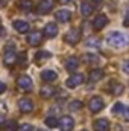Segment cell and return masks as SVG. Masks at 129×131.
<instances>
[{"mask_svg":"<svg viewBox=\"0 0 129 131\" xmlns=\"http://www.w3.org/2000/svg\"><path fill=\"white\" fill-rule=\"evenodd\" d=\"M126 40H128L126 35L119 32V31H114V32L108 34V37H106L108 44L112 46V47H123V46H126V43H128Z\"/></svg>","mask_w":129,"mask_h":131,"instance_id":"6da1fadb","label":"cell"},{"mask_svg":"<svg viewBox=\"0 0 129 131\" xmlns=\"http://www.w3.org/2000/svg\"><path fill=\"white\" fill-rule=\"evenodd\" d=\"M15 58H17V55H15V47H14V44L6 46V47H5V53H3V64L6 66V67H9V66H12L15 63Z\"/></svg>","mask_w":129,"mask_h":131,"instance_id":"7a4b0ae2","label":"cell"},{"mask_svg":"<svg viewBox=\"0 0 129 131\" xmlns=\"http://www.w3.org/2000/svg\"><path fill=\"white\" fill-rule=\"evenodd\" d=\"M17 85H18L21 90H24V92H32L33 82L28 75H21V76H18V79H17Z\"/></svg>","mask_w":129,"mask_h":131,"instance_id":"3957f363","label":"cell"},{"mask_svg":"<svg viewBox=\"0 0 129 131\" xmlns=\"http://www.w3.org/2000/svg\"><path fill=\"white\" fill-rule=\"evenodd\" d=\"M82 82H84V75H82V73H74V75H71V76L65 81V85H67L68 89H74V87L81 85Z\"/></svg>","mask_w":129,"mask_h":131,"instance_id":"277c9868","label":"cell"},{"mask_svg":"<svg viewBox=\"0 0 129 131\" xmlns=\"http://www.w3.org/2000/svg\"><path fill=\"white\" fill-rule=\"evenodd\" d=\"M53 8V2L52 0H41L38 5H36V12L40 15H44V14H49Z\"/></svg>","mask_w":129,"mask_h":131,"instance_id":"5b68a950","label":"cell"},{"mask_svg":"<svg viewBox=\"0 0 129 131\" xmlns=\"http://www.w3.org/2000/svg\"><path fill=\"white\" fill-rule=\"evenodd\" d=\"M103 105H105V102H103V99L100 98V96H94V98L90 99V102H88V108L93 113H99L103 108Z\"/></svg>","mask_w":129,"mask_h":131,"instance_id":"8992f818","label":"cell"},{"mask_svg":"<svg viewBox=\"0 0 129 131\" xmlns=\"http://www.w3.org/2000/svg\"><path fill=\"white\" fill-rule=\"evenodd\" d=\"M73 127H74L73 117H70V116H62V117L59 119V128H61V131H71Z\"/></svg>","mask_w":129,"mask_h":131,"instance_id":"52a82bcc","label":"cell"},{"mask_svg":"<svg viewBox=\"0 0 129 131\" xmlns=\"http://www.w3.org/2000/svg\"><path fill=\"white\" fill-rule=\"evenodd\" d=\"M18 110L21 113H31L33 110V102L32 99H28V98H23L18 101Z\"/></svg>","mask_w":129,"mask_h":131,"instance_id":"ba28073f","label":"cell"},{"mask_svg":"<svg viewBox=\"0 0 129 131\" xmlns=\"http://www.w3.org/2000/svg\"><path fill=\"white\" fill-rule=\"evenodd\" d=\"M81 40V31L79 29H71L65 34V41L68 44H76Z\"/></svg>","mask_w":129,"mask_h":131,"instance_id":"9c48e42d","label":"cell"},{"mask_svg":"<svg viewBox=\"0 0 129 131\" xmlns=\"http://www.w3.org/2000/svg\"><path fill=\"white\" fill-rule=\"evenodd\" d=\"M106 25H108V17H106L105 14H99L96 18H94V21H93V28H94L96 31L103 29Z\"/></svg>","mask_w":129,"mask_h":131,"instance_id":"30bf717a","label":"cell"},{"mask_svg":"<svg viewBox=\"0 0 129 131\" xmlns=\"http://www.w3.org/2000/svg\"><path fill=\"white\" fill-rule=\"evenodd\" d=\"M55 17H56V20H58L59 23H67V21H70V18H71V12H70L68 9H59V11H56Z\"/></svg>","mask_w":129,"mask_h":131,"instance_id":"8fae6325","label":"cell"},{"mask_svg":"<svg viewBox=\"0 0 129 131\" xmlns=\"http://www.w3.org/2000/svg\"><path fill=\"white\" fill-rule=\"evenodd\" d=\"M12 26H14V29L18 34H26L29 31V23L24 21V20H15V21L12 23Z\"/></svg>","mask_w":129,"mask_h":131,"instance_id":"7c38bea8","label":"cell"},{"mask_svg":"<svg viewBox=\"0 0 129 131\" xmlns=\"http://www.w3.org/2000/svg\"><path fill=\"white\" fill-rule=\"evenodd\" d=\"M44 35L49 37V38L56 37L58 35V26H56V23H47L44 26Z\"/></svg>","mask_w":129,"mask_h":131,"instance_id":"4fadbf2b","label":"cell"},{"mask_svg":"<svg viewBox=\"0 0 129 131\" xmlns=\"http://www.w3.org/2000/svg\"><path fill=\"white\" fill-rule=\"evenodd\" d=\"M94 131H109V122L108 119H97L93 124Z\"/></svg>","mask_w":129,"mask_h":131,"instance_id":"5bb4252c","label":"cell"},{"mask_svg":"<svg viewBox=\"0 0 129 131\" xmlns=\"http://www.w3.org/2000/svg\"><path fill=\"white\" fill-rule=\"evenodd\" d=\"M41 41H43V34L38 32V31L28 35V43H29L31 46H38Z\"/></svg>","mask_w":129,"mask_h":131,"instance_id":"9a60e30c","label":"cell"},{"mask_svg":"<svg viewBox=\"0 0 129 131\" xmlns=\"http://www.w3.org/2000/svg\"><path fill=\"white\" fill-rule=\"evenodd\" d=\"M58 78V75H56V72H53V70H43L41 72V79L44 81V82H53L55 79Z\"/></svg>","mask_w":129,"mask_h":131,"instance_id":"2e32d148","label":"cell"},{"mask_svg":"<svg viewBox=\"0 0 129 131\" xmlns=\"http://www.w3.org/2000/svg\"><path fill=\"white\" fill-rule=\"evenodd\" d=\"M88 76H90V81H91V82H96V81H100V79L105 76V72H103L102 69H93Z\"/></svg>","mask_w":129,"mask_h":131,"instance_id":"e0dca14e","label":"cell"},{"mask_svg":"<svg viewBox=\"0 0 129 131\" xmlns=\"http://www.w3.org/2000/svg\"><path fill=\"white\" fill-rule=\"evenodd\" d=\"M78 67H79V60L74 58V57H70V58L65 61V69H67L68 72H74Z\"/></svg>","mask_w":129,"mask_h":131,"instance_id":"ac0fdd59","label":"cell"},{"mask_svg":"<svg viewBox=\"0 0 129 131\" xmlns=\"http://www.w3.org/2000/svg\"><path fill=\"white\" fill-rule=\"evenodd\" d=\"M91 12H93V5H91L90 2L84 0V2L81 3V14H82L84 17H88Z\"/></svg>","mask_w":129,"mask_h":131,"instance_id":"d6986e66","label":"cell"},{"mask_svg":"<svg viewBox=\"0 0 129 131\" xmlns=\"http://www.w3.org/2000/svg\"><path fill=\"white\" fill-rule=\"evenodd\" d=\"M40 95H41V98L49 99V98H52V96L55 95V89H53V87H50V85H44V87L41 89Z\"/></svg>","mask_w":129,"mask_h":131,"instance_id":"ffe728a7","label":"cell"},{"mask_svg":"<svg viewBox=\"0 0 129 131\" xmlns=\"http://www.w3.org/2000/svg\"><path fill=\"white\" fill-rule=\"evenodd\" d=\"M109 92L112 93V95H115V96H119V95H122V92H123V84H120V82H112V84H109Z\"/></svg>","mask_w":129,"mask_h":131,"instance_id":"44dd1931","label":"cell"},{"mask_svg":"<svg viewBox=\"0 0 129 131\" xmlns=\"http://www.w3.org/2000/svg\"><path fill=\"white\" fill-rule=\"evenodd\" d=\"M44 122H46V125H47L49 128H56V127H59V121H58L55 116H47Z\"/></svg>","mask_w":129,"mask_h":131,"instance_id":"7402d4cb","label":"cell"},{"mask_svg":"<svg viewBox=\"0 0 129 131\" xmlns=\"http://www.w3.org/2000/svg\"><path fill=\"white\" fill-rule=\"evenodd\" d=\"M18 8L21 11H31L32 9V0H18Z\"/></svg>","mask_w":129,"mask_h":131,"instance_id":"603a6c76","label":"cell"},{"mask_svg":"<svg viewBox=\"0 0 129 131\" xmlns=\"http://www.w3.org/2000/svg\"><path fill=\"white\" fill-rule=\"evenodd\" d=\"M84 61L93 64V63H97V61H99V57L94 55V53H85V55H84Z\"/></svg>","mask_w":129,"mask_h":131,"instance_id":"cb8c5ba5","label":"cell"},{"mask_svg":"<svg viewBox=\"0 0 129 131\" xmlns=\"http://www.w3.org/2000/svg\"><path fill=\"white\" fill-rule=\"evenodd\" d=\"M68 108H70L71 111H78V110H81V108H82V102H81V101H78V99H76V101H71V102L68 104Z\"/></svg>","mask_w":129,"mask_h":131,"instance_id":"d4e9b609","label":"cell"},{"mask_svg":"<svg viewBox=\"0 0 129 131\" xmlns=\"http://www.w3.org/2000/svg\"><path fill=\"white\" fill-rule=\"evenodd\" d=\"M123 108H125V107H123L122 102H115L111 111H112V114H120V113H123Z\"/></svg>","mask_w":129,"mask_h":131,"instance_id":"484cf974","label":"cell"},{"mask_svg":"<svg viewBox=\"0 0 129 131\" xmlns=\"http://www.w3.org/2000/svg\"><path fill=\"white\" fill-rule=\"evenodd\" d=\"M87 46L88 47H100V41L97 38H94V37H91V38L87 40Z\"/></svg>","mask_w":129,"mask_h":131,"instance_id":"4316f807","label":"cell"},{"mask_svg":"<svg viewBox=\"0 0 129 131\" xmlns=\"http://www.w3.org/2000/svg\"><path fill=\"white\" fill-rule=\"evenodd\" d=\"M36 61H40V60H46V58H50V53L49 52H46V50H41V52H38L36 53Z\"/></svg>","mask_w":129,"mask_h":131,"instance_id":"83f0119b","label":"cell"},{"mask_svg":"<svg viewBox=\"0 0 129 131\" xmlns=\"http://www.w3.org/2000/svg\"><path fill=\"white\" fill-rule=\"evenodd\" d=\"M17 131H33V127L31 125V124H23V125L18 127Z\"/></svg>","mask_w":129,"mask_h":131,"instance_id":"f1b7e54d","label":"cell"},{"mask_svg":"<svg viewBox=\"0 0 129 131\" xmlns=\"http://www.w3.org/2000/svg\"><path fill=\"white\" fill-rule=\"evenodd\" d=\"M122 69H123V72H126V73H129V60H126V61H123V64H122Z\"/></svg>","mask_w":129,"mask_h":131,"instance_id":"f546056e","label":"cell"},{"mask_svg":"<svg viewBox=\"0 0 129 131\" xmlns=\"http://www.w3.org/2000/svg\"><path fill=\"white\" fill-rule=\"evenodd\" d=\"M24 61H26V55H24V52H21V58H18V63H21L24 67Z\"/></svg>","mask_w":129,"mask_h":131,"instance_id":"4dcf8cb0","label":"cell"},{"mask_svg":"<svg viewBox=\"0 0 129 131\" xmlns=\"http://www.w3.org/2000/svg\"><path fill=\"white\" fill-rule=\"evenodd\" d=\"M5 90H6V84L5 82H0V95L5 93Z\"/></svg>","mask_w":129,"mask_h":131,"instance_id":"1f68e13d","label":"cell"},{"mask_svg":"<svg viewBox=\"0 0 129 131\" xmlns=\"http://www.w3.org/2000/svg\"><path fill=\"white\" fill-rule=\"evenodd\" d=\"M59 2H61L62 5H70V3H73L74 0H59Z\"/></svg>","mask_w":129,"mask_h":131,"instance_id":"d6a6232c","label":"cell"},{"mask_svg":"<svg viewBox=\"0 0 129 131\" xmlns=\"http://www.w3.org/2000/svg\"><path fill=\"white\" fill-rule=\"evenodd\" d=\"M123 116H125V119H126V121H129V107L125 110V114H123Z\"/></svg>","mask_w":129,"mask_h":131,"instance_id":"836d02e7","label":"cell"},{"mask_svg":"<svg viewBox=\"0 0 129 131\" xmlns=\"http://www.w3.org/2000/svg\"><path fill=\"white\" fill-rule=\"evenodd\" d=\"M3 124H5V116H3V114H0V128L3 127Z\"/></svg>","mask_w":129,"mask_h":131,"instance_id":"e575fe53","label":"cell"},{"mask_svg":"<svg viewBox=\"0 0 129 131\" xmlns=\"http://www.w3.org/2000/svg\"><path fill=\"white\" fill-rule=\"evenodd\" d=\"M3 34V26H2V21H0V35Z\"/></svg>","mask_w":129,"mask_h":131,"instance_id":"d590c367","label":"cell"},{"mask_svg":"<svg viewBox=\"0 0 129 131\" xmlns=\"http://www.w3.org/2000/svg\"><path fill=\"white\" fill-rule=\"evenodd\" d=\"M125 26H129V18H126V20H125Z\"/></svg>","mask_w":129,"mask_h":131,"instance_id":"8d00e7d4","label":"cell"},{"mask_svg":"<svg viewBox=\"0 0 129 131\" xmlns=\"http://www.w3.org/2000/svg\"><path fill=\"white\" fill-rule=\"evenodd\" d=\"M93 2H97V3H99V2H102V0H93Z\"/></svg>","mask_w":129,"mask_h":131,"instance_id":"74e56055","label":"cell"},{"mask_svg":"<svg viewBox=\"0 0 129 131\" xmlns=\"http://www.w3.org/2000/svg\"><path fill=\"white\" fill-rule=\"evenodd\" d=\"M38 131H44V130H38Z\"/></svg>","mask_w":129,"mask_h":131,"instance_id":"f35d334b","label":"cell"},{"mask_svg":"<svg viewBox=\"0 0 129 131\" xmlns=\"http://www.w3.org/2000/svg\"><path fill=\"white\" fill-rule=\"evenodd\" d=\"M81 131H87V130H81Z\"/></svg>","mask_w":129,"mask_h":131,"instance_id":"ab89813d","label":"cell"}]
</instances>
